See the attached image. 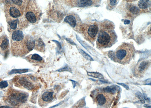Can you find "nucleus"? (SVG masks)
Here are the masks:
<instances>
[{
	"label": "nucleus",
	"mask_w": 151,
	"mask_h": 108,
	"mask_svg": "<svg viewBox=\"0 0 151 108\" xmlns=\"http://www.w3.org/2000/svg\"><path fill=\"white\" fill-rule=\"evenodd\" d=\"M22 9L13 4L8 5L7 8V16L10 18L9 20H13L19 18L23 15Z\"/></svg>",
	"instance_id": "1a4fd4ad"
},
{
	"label": "nucleus",
	"mask_w": 151,
	"mask_h": 108,
	"mask_svg": "<svg viewBox=\"0 0 151 108\" xmlns=\"http://www.w3.org/2000/svg\"><path fill=\"white\" fill-rule=\"evenodd\" d=\"M138 6L142 12H150L151 0H140L138 3Z\"/></svg>",
	"instance_id": "ddd939ff"
},
{
	"label": "nucleus",
	"mask_w": 151,
	"mask_h": 108,
	"mask_svg": "<svg viewBox=\"0 0 151 108\" xmlns=\"http://www.w3.org/2000/svg\"><path fill=\"white\" fill-rule=\"evenodd\" d=\"M87 74L89 76H91V77H94V78H100V79H103V77L102 75L101 74V73H98V72H88Z\"/></svg>",
	"instance_id": "b1692460"
},
{
	"label": "nucleus",
	"mask_w": 151,
	"mask_h": 108,
	"mask_svg": "<svg viewBox=\"0 0 151 108\" xmlns=\"http://www.w3.org/2000/svg\"><path fill=\"white\" fill-rule=\"evenodd\" d=\"M104 90L105 91H106L108 92L111 93V94L113 95L117 91V87L111 86L110 87H107V88L104 89Z\"/></svg>",
	"instance_id": "5701e85b"
},
{
	"label": "nucleus",
	"mask_w": 151,
	"mask_h": 108,
	"mask_svg": "<svg viewBox=\"0 0 151 108\" xmlns=\"http://www.w3.org/2000/svg\"><path fill=\"white\" fill-rule=\"evenodd\" d=\"M26 0H11L12 4L16 5L22 9H24Z\"/></svg>",
	"instance_id": "a211bd4d"
},
{
	"label": "nucleus",
	"mask_w": 151,
	"mask_h": 108,
	"mask_svg": "<svg viewBox=\"0 0 151 108\" xmlns=\"http://www.w3.org/2000/svg\"><path fill=\"white\" fill-rule=\"evenodd\" d=\"M118 84H119L121 85H122L123 86V87H124L125 88H126V89H128V87L127 86V85H126V84H123V83H119Z\"/></svg>",
	"instance_id": "c85d7f7f"
},
{
	"label": "nucleus",
	"mask_w": 151,
	"mask_h": 108,
	"mask_svg": "<svg viewBox=\"0 0 151 108\" xmlns=\"http://www.w3.org/2000/svg\"><path fill=\"white\" fill-rule=\"evenodd\" d=\"M57 71L60 72H64V71H69V72H71V69L69 67H68V66H66V67H64V68L58 70Z\"/></svg>",
	"instance_id": "bb28decb"
},
{
	"label": "nucleus",
	"mask_w": 151,
	"mask_h": 108,
	"mask_svg": "<svg viewBox=\"0 0 151 108\" xmlns=\"http://www.w3.org/2000/svg\"><path fill=\"white\" fill-rule=\"evenodd\" d=\"M28 96V94L25 92L11 89L7 96V101L12 106H19L26 102Z\"/></svg>",
	"instance_id": "423d86ee"
},
{
	"label": "nucleus",
	"mask_w": 151,
	"mask_h": 108,
	"mask_svg": "<svg viewBox=\"0 0 151 108\" xmlns=\"http://www.w3.org/2000/svg\"><path fill=\"white\" fill-rule=\"evenodd\" d=\"M135 50L133 45L129 43H124L116 49L115 58L116 62L121 64L129 63L134 56Z\"/></svg>",
	"instance_id": "f257e3e1"
},
{
	"label": "nucleus",
	"mask_w": 151,
	"mask_h": 108,
	"mask_svg": "<svg viewBox=\"0 0 151 108\" xmlns=\"http://www.w3.org/2000/svg\"><path fill=\"white\" fill-rule=\"evenodd\" d=\"M25 59L30 62L36 65H40L44 62V60H43V57L36 54L30 55L27 56Z\"/></svg>",
	"instance_id": "4468645a"
},
{
	"label": "nucleus",
	"mask_w": 151,
	"mask_h": 108,
	"mask_svg": "<svg viewBox=\"0 0 151 108\" xmlns=\"http://www.w3.org/2000/svg\"><path fill=\"white\" fill-rule=\"evenodd\" d=\"M54 92L52 91H47L44 92L41 97L40 103H50L54 99Z\"/></svg>",
	"instance_id": "2eb2a0df"
},
{
	"label": "nucleus",
	"mask_w": 151,
	"mask_h": 108,
	"mask_svg": "<svg viewBox=\"0 0 151 108\" xmlns=\"http://www.w3.org/2000/svg\"><path fill=\"white\" fill-rule=\"evenodd\" d=\"M28 71H29V69H13L10 72H9L8 74L9 75L16 74V73H20V74H21V73H24L28 72Z\"/></svg>",
	"instance_id": "412c9836"
},
{
	"label": "nucleus",
	"mask_w": 151,
	"mask_h": 108,
	"mask_svg": "<svg viewBox=\"0 0 151 108\" xmlns=\"http://www.w3.org/2000/svg\"><path fill=\"white\" fill-rule=\"evenodd\" d=\"M124 1H126V2H135L137 0H124Z\"/></svg>",
	"instance_id": "c756f323"
},
{
	"label": "nucleus",
	"mask_w": 151,
	"mask_h": 108,
	"mask_svg": "<svg viewBox=\"0 0 151 108\" xmlns=\"http://www.w3.org/2000/svg\"><path fill=\"white\" fill-rule=\"evenodd\" d=\"M40 13L36 3L30 2L26 10L25 18L29 22L36 24L40 18Z\"/></svg>",
	"instance_id": "0eeeda50"
},
{
	"label": "nucleus",
	"mask_w": 151,
	"mask_h": 108,
	"mask_svg": "<svg viewBox=\"0 0 151 108\" xmlns=\"http://www.w3.org/2000/svg\"><path fill=\"white\" fill-rule=\"evenodd\" d=\"M128 9H129L130 13L133 14H138L139 13L140 11H141L139 8L134 5H130L128 7Z\"/></svg>",
	"instance_id": "aec40b11"
},
{
	"label": "nucleus",
	"mask_w": 151,
	"mask_h": 108,
	"mask_svg": "<svg viewBox=\"0 0 151 108\" xmlns=\"http://www.w3.org/2000/svg\"><path fill=\"white\" fill-rule=\"evenodd\" d=\"M34 48L39 52H44L45 50V45L41 39H39L35 41Z\"/></svg>",
	"instance_id": "dca6fc26"
},
{
	"label": "nucleus",
	"mask_w": 151,
	"mask_h": 108,
	"mask_svg": "<svg viewBox=\"0 0 151 108\" xmlns=\"http://www.w3.org/2000/svg\"><path fill=\"white\" fill-rule=\"evenodd\" d=\"M8 84L7 81H3L0 82V88L1 89H4L8 87Z\"/></svg>",
	"instance_id": "a878e982"
},
{
	"label": "nucleus",
	"mask_w": 151,
	"mask_h": 108,
	"mask_svg": "<svg viewBox=\"0 0 151 108\" xmlns=\"http://www.w3.org/2000/svg\"><path fill=\"white\" fill-rule=\"evenodd\" d=\"M101 0H78L77 6L89 7L95 6L100 3Z\"/></svg>",
	"instance_id": "f8f14e48"
},
{
	"label": "nucleus",
	"mask_w": 151,
	"mask_h": 108,
	"mask_svg": "<svg viewBox=\"0 0 151 108\" xmlns=\"http://www.w3.org/2000/svg\"><path fill=\"white\" fill-rule=\"evenodd\" d=\"M119 0H108L107 7L108 10H112L116 7Z\"/></svg>",
	"instance_id": "6ab92c4d"
},
{
	"label": "nucleus",
	"mask_w": 151,
	"mask_h": 108,
	"mask_svg": "<svg viewBox=\"0 0 151 108\" xmlns=\"http://www.w3.org/2000/svg\"><path fill=\"white\" fill-rule=\"evenodd\" d=\"M116 40L117 36L112 29L107 27L103 28L98 34L97 47L100 49L111 47Z\"/></svg>",
	"instance_id": "f03ea898"
},
{
	"label": "nucleus",
	"mask_w": 151,
	"mask_h": 108,
	"mask_svg": "<svg viewBox=\"0 0 151 108\" xmlns=\"http://www.w3.org/2000/svg\"><path fill=\"white\" fill-rule=\"evenodd\" d=\"M13 82L16 86L28 90H35L39 87L35 78L29 75L17 76L14 78Z\"/></svg>",
	"instance_id": "7ed1b4c3"
},
{
	"label": "nucleus",
	"mask_w": 151,
	"mask_h": 108,
	"mask_svg": "<svg viewBox=\"0 0 151 108\" xmlns=\"http://www.w3.org/2000/svg\"><path fill=\"white\" fill-rule=\"evenodd\" d=\"M9 41L7 36L3 35L0 39V54L7 56L9 52Z\"/></svg>",
	"instance_id": "9d476101"
},
{
	"label": "nucleus",
	"mask_w": 151,
	"mask_h": 108,
	"mask_svg": "<svg viewBox=\"0 0 151 108\" xmlns=\"http://www.w3.org/2000/svg\"><path fill=\"white\" fill-rule=\"evenodd\" d=\"M8 23L11 29L14 31L17 29L18 26L20 24V21L18 19L8 21Z\"/></svg>",
	"instance_id": "f3484780"
},
{
	"label": "nucleus",
	"mask_w": 151,
	"mask_h": 108,
	"mask_svg": "<svg viewBox=\"0 0 151 108\" xmlns=\"http://www.w3.org/2000/svg\"><path fill=\"white\" fill-rule=\"evenodd\" d=\"M80 50V53L82 54L83 56H84L85 58L87 59V60H93V59L91 58V57H90V56L86 54V53L83 51L82 50Z\"/></svg>",
	"instance_id": "393cba45"
},
{
	"label": "nucleus",
	"mask_w": 151,
	"mask_h": 108,
	"mask_svg": "<svg viewBox=\"0 0 151 108\" xmlns=\"http://www.w3.org/2000/svg\"><path fill=\"white\" fill-rule=\"evenodd\" d=\"M151 61L148 60H142L139 61L135 67V75L137 77H141L146 72L150 66Z\"/></svg>",
	"instance_id": "6e6552de"
},
{
	"label": "nucleus",
	"mask_w": 151,
	"mask_h": 108,
	"mask_svg": "<svg viewBox=\"0 0 151 108\" xmlns=\"http://www.w3.org/2000/svg\"><path fill=\"white\" fill-rule=\"evenodd\" d=\"M94 101L103 107H110L114 100L113 94L104 90H97L94 94Z\"/></svg>",
	"instance_id": "39448f33"
},
{
	"label": "nucleus",
	"mask_w": 151,
	"mask_h": 108,
	"mask_svg": "<svg viewBox=\"0 0 151 108\" xmlns=\"http://www.w3.org/2000/svg\"><path fill=\"white\" fill-rule=\"evenodd\" d=\"M65 4L70 7L77 6L78 0H62Z\"/></svg>",
	"instance_id": "4be33fe9"
},
{
	"label": "nucleus",
	"mask_w": 151,
	"mask_h": 108,
	"mask_svg": "<svg viewBox=\"0 0 151 108\" xmlns=\"http://www.w3.org/2000/svg\"><path fill=\"white\" fill-rule=\"evenodd\" d=\"M52 41H54V42H55L56 43L57 45V52H60V50H62V46L61 44H60V43L58 42V41H56V40H53Z\"/></svg>",
	"instance_id": "cd10ccee"
},
{
	"label": "nucleus",
	"mask_w": 151,
	"mask_h": 108,
	"mask_svg": "<svg viewBox=\"0 0 151 108\" xmlns=\"http://www.w3.org/2000/svg\"><path fill=\"white\" fill-rule=\"evenodd\" d=\"M64 21L70 24L72 27L77 28L78 30L81 24L79 21V18L74 15H69L67 16L64 19Z\"/></svg>",
	"instance_id": "9b49d317"
},
{
	"label": "nucleus",
	"mask_w": 151,
	"mask_h": 108,
	"mask_svg": "<svg viewBox=\"0 0 151 108\" xmlns=\"http://www.w3.org/2000/svg\"><path fill=\"white\" fill-rule=\"evenodd\" d=\"M130 23L129 20H125L124 21V24H128Z\"/></svg>",
	"instance_id": "7c9ffc66"
},
{
	"label": "nucleus",
	"mask_w": 151,
	"mask_h": 108,
	"mask_svg": "<svg viewBox=\"0 0 151 108\" xmlns=\"http://www.w3.org/2000/svg\"><path fill=\"white\" fill-rule=\"evenodd\" d=\"M72 82L74 88H75L76 86V82H75V81H73V80H71Z\"/></svg>",
	"instance_id": "2f4dec72"
},
{
	"label": "nucleus",
	"mask_w": 151,
	"mask_h": 108,
	"mask_svg": "<svg viewBox=\"0 0 151 108\" xmlns=\"http://www.w3.org/2000/svg\"><path fill=\"white\" fill-rule=\"evenodd\" d=\"M79 30L82 33L86 40L90 42H93L96 40L98 34V26L95 23L81 24Z\"/></svg>",
	"instance_id": "20e7f679"
}]
</instances>
